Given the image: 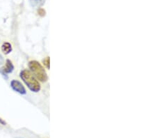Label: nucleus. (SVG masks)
Masks as SVG:
<instances>
[{"instance_id":"1","label":"nucleus","mask_w":156,"mask_h":138,"mask_svg":"<svg viewBox=\"0 0 156 138\" xmlns=\"http://www.w3.org/2000/svg\"><path fill=\"white\" fill-rule=\"evenodd\" d=\"M20 76L31 91L36 93L40 91L41 87H40L39 82L29 70L22 71L20 74Z\"/></svg>"},{"instance_id":"2","label":"nucleus","mask_w":156,"mask_h":138,"mask_svg":"<svg viewBox=\"0 0 156 138\" xmlns=\"http://www.w3.org/2000/svg\"><path fill=\"white\" fill-rule=\"evenodd\" d=\"M29 67L33 73V75H34L35 77L38 79L40 81L46 82L48 79L46 71L39 62L37 61L29 62Z\"/></svg>"},{"instance_id":"3","label":"nucleus","mask_w":156,"mask_h":138,"mask_svg":"<svg viewBox=\"0 0 156 138\" xmlns=\"http://www.w3.org/2000/svg\"><path fill=\"white\" fill-rule=\"evenodd\" d=\"M11 87L12 89L17 92H18L20 94H26L27 91L25 89L24 87L22 85V84L18 80H12L11 82Z\"/></svg>"},{"instance_id":"4","label":"nucleus","mask_w":156,"mask_h":138,"mask_svg":"<svg viewBox=\"0 0 156 138\" xmlns=\"http://www.w3.org/2000/svg\"><path fill=\"white\" fill-rule=\"evenodd\" d=\"M14 69V66L12 65V62L10 61L9 59L6 60V65L2 69V72H3L4 74H8V73H11L12 71H13Z\"/></svg>"},{"instance_id":"5","label":"nucleus","mask_w":156,"mask_h":138,"mask_svg":"<svg viewBox=\"0 0 156 138\" xmlns=\"http://www.w3.org/2000/svg\"><path fill=\"white\" fill-rule=\"evenodd\" d=\"M2 50L4 54H8L12 51V46L9 43H4L2 46Z\"/></svg>"},{"instance_id":"6","label":"nucleus","mask_w":156,"mask_h":138,"mask_svg":"<svg viewBox=\"0 0 156 138\" xmlns=\"http://www.w3.org/2000/svg\"><path fill=\"white\" fill-rule=\"evenodd\" d=\"M49 62H50V60H49V57H47L43 60V63H44V65L45 66H46L47 69H49L50 68V65H49Z\"/></svg>"},{"instance_id":"7","label":"nucleus","mask_w":156,"mask_h":138,"mask_svg":"<svg viewBox=\"0 0 156 138\" xmlns=\"http://www.w3.org/2000/svg\"><path fill=\"white\" fill-rule=\"evenodd\" d=\"M42 0H31V3L32 4L33 6H37V5L40 4Z\"/></svg>"},{"instance_id":"8","label":"nucleus","mask_w":156,"mask_h":138,"mask_svg":"<svg viewBox=\"0 0 156 138\" xmlns=\"http://www.w3.org/2000/svg\"><path fill=\"white\" fill-rule=\"evenodd\" d=\"M37 13H38V14L40 15V16H45V13H46V12H45V11H44L43 9H38V11H37Z\"/></svg>"},{"instance_id":"9","label":"nucleus","mask_w":156,"mask_h":138,"mask_svg":"<svg viewBox=\"0 0 156 138\" xmlns=\"http://www.w3.org/2000/svg\"><path fill=\"white\" fill-rule=\"evenodd\" d=\"M0 124H2V125H6V123L5 122L3 119H2V118H0Z\"/></svg>"},{"instance_id":"10","label":"nucleus","mask_w":156,"mask_h":138,"mask_svg":"<svg viewBox=\"0 0 156 138\" xmlns=\"http://www.w3.org/2000/svg\"><path fill=\"white\" fill-rule=\"evenodd\" d=\"M3 62H4V59H3V57L2 56L1 54H0V65L2 64H3Z\"/></svg>"}]
</instances>
